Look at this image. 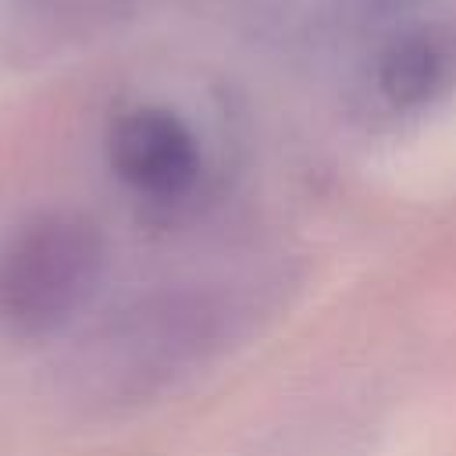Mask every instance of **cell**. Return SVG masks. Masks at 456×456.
I'll use <instances>...</instances> for the list:
<instances>
[{
	"mask_svg": "<svg viewBox=\"0 0 456 456\" xmlns=\"http://www.w3.org/2000/svg\"><path fill=\"white\" fill-rule=\"evenodd\" d=\"M36 7H46L50 14H71V11H89L96 0H28Z\"/></svg>",
	"mask_w": 456,
	"mask_h": 456,
	"instance_id": "4",
	"label": "cell"
},
{
	"mask_svg": "<svg viewBox=\"0 0 456 456\" xmlns=\"http://www.w3.org/2000/svg\"><path fill=\"white\" fill-rule=\"evenodd\" d=\"M449 68H452L449 39L435 32L403 36L378 61V93L392 107H417L445 86Z\"/></svg>",
	"mask_w": 456,
	"mask_h": 456,
	"instance_id": "3",
	"label": "cell"
},
{
	"mask_svg": "<svg viewBox=\"0 0 456 456\" xmlns=\"http://www.w3.org/2000/svg\"><path fill=\"white\" fill-rule=\"evenodd\" d=\"M110 167L118 178L153 203L192 196L203 175V153L192 128L164 107H135L110 125Z\"/></svg>",
	"mask_w": 456,
	"mask_h": 456,
	"instance_id": "2",
	"label": "cell"
},
{
	"mask_svg": "<svg viewBox=\"0 0 456 456\" xmlns=\"http://www.w3.org/2000/svg\"><path fill=\"white\" fill-rule=\"evenodd\" d=\"M103 264L107 246L89 217H32L0 249V324L21 338L61 331L93 299Z\"/></svg>",
	"mask_w": 456,
	"mask_h": 456,
	"instance_id": "1",
	"label": "cell"
}]
</instances>
